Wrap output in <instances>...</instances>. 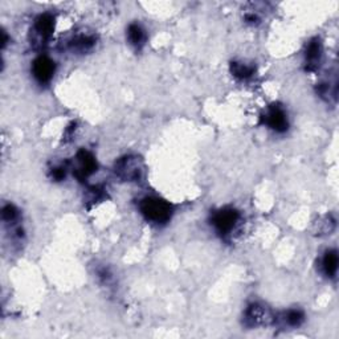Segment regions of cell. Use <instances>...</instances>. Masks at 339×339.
I'll return each instance as SVG.
<instances>
[{"label": "cell", "instance_id": "277c9868", "mask_svg": "<svg viewBox=\"0 0 339 339\" xmlns=\"http://www.w3.org/2000/svg\"><path fill=\"white\" fill-rule=\"evenodd\" d=\"M265 122L268 124V126H271L273 130L278 131V133H282L287 129L286 114L282 109L277 108V106L271 108V110L268 111V114L265 115Z\"/></svg>", "mask_w": 339, "mask_h": 339}, {"label": "cell", "instance_id": "8fae6325", "mask_svg": "<svg viewBox=\"0 0 339 339\" xmlns=\"http://www.w3.org/2000/svg\"><path fill=\"white\" fill-rule=\"evenodd\" d=\"M286 321L290 326H298L303 321V314L301 311H297V310H292L287 313Z\"/></svg>", "mask_w": 339, "mask_h": 339}, {"label": "cell", "instance_id": "5b68a950", "mask_svg": "<svg viewBox=\"0 0 339 339\" xmlns=\"http://www.w3.org/2000/svg\"><path fill=\"white\" fill-rule=\"evenodd\" d=\"M53 27H55V19H53L52 15L44 13V15H40L37 17L36 31L42 37H48L53 32Z\"/></svg>", "mask_w": 339, "mask_h": 339}, {"label": "cell", "instance_id": "3957f363", "mask_svg": "<svg viewBox=\"0 0 339 339\" xmlns=\"http://www.w3.org/2000/svg\"><path fill=\"white\" fill-rule=\"evenodd\" d=\"M32 70L35 79L41 84H45L52 79L53 73H55V62L45 57V56H41V57L35 60Z\"/></svg>", "mask_w": 339, "mask_h": 339}, {"label": "cell", "instance_id": "9c48e42d", "mask_svg": "<svg viewBox=\"0 0 339 339\" xmlns=\"http://www.w3.org/2000/svg\"><path fill=\"white\" fill-rule=\"evenodd\" d=\"M127 35H129V40L131 41V44L135 46L140 45L144 40L143 31H142V28H140L138 24H131V26L129 27Z\"/></svg>", "mask_w": 339, "mask_h": 339}, {"label": "cell", "instance_id": "ba28073f", "mask_svg": "<svg viewBox=\"0 0 339 339\" xmlns=\"http://www.w3.org/2000/svg\"><path fill=\"white\" fill-rule=\"evenodd\" d=\"M323 269L329 277H334V274L336 273V269H338V254L335 251L326 252L325 257H323Z\"/></svg>", "mask_w": 339, "mask_h": 339}, {"label": "cell", "instance_id": "52a82bcc", "mask_svg": "<svg viewBox=\"0 0 339 339\" xmlns=\"http://www.w3.org/2000/svg\"><path fill=\"white\" fill-rule=\"evenodd\" d=\"M321 59V44L320 41H311L306 49V62L309 69H313L317 66V62H320Z\"/></svg>", "mask_w": 339, "mask_h": 339}, {"label": "cell", "instance_id": "30bf717a", "mask_svg": "<svg viewBox=\"0 0 339 339\" xmlns=\"http://www.w3.org/2000/svg\"><path fill=\"white\" fill-rule=\"evenodd\" d=\"M232 72L236 77H240V79H247L249 76L253 73V68L251 66H247L244 64H237V62H233L232 64Z\"/></svg>", "mask_w": 339, "mask_h": 339}, {"label": "cell", "instance_id": "8992f818", "mask_svg": "<svg viewBox=\"0 0 339 339\" xmlns=\"http://www.w3.org/2000/svg\"><path fill=\"white\" fill-rule=\"evenodd\" d=\"M80 160V164H81V170H80V174L82 176H86L89 174H91L97 168V163H95L94 158L91 157L90 154L86 153V151H80L79 155H77Z\"/></svg>", "mask_w": 339, "mask_h": 339}, {"label": "cell", "instance_id": "4fadbf2b", "mask_svg": "<svg viewBox=\"0 0 339 339\" xmlns=\"http://www.w3.org/2000/svg\"><path fill=\"white\" fill-rule=\"evenodd\" d=\"M64 176H65V171H64L62 168H56L55 171H53V178H55V179L60 180V179H62Z\"/></svg>", "mask_w": 339, "mask_h": 339}, {"label": "cell", "instance_id": "7c38bea8", "mask_svg": "<svg viewBox=\"0 0 339 339\" xmlns=\"http://www.w3.org/2000/svg\"><path fill=\"white\" fill-rule=\"evenodd\" d=\"M2 215H3L4 220H7V222H12V220H15V219H16L17 212H16V209H15V207L11 206V204H8V206H6L3 208Z\"/></svg>", "mask_w": 339, "mask_h": 339}, {"label": "cell", "instance_id": "6da1fadb", "mask_svg": "<svg viewBox=\"0 0 339 339\" xmlns=\"http://www.w3.org/2000/svg\"><path fill=\"white\" fill-rule=\"evenodd\" d=\"M140 211L147 220L154 223H164L171 216V206L158 198H146L140 202Z\"/></svg>", "mask_w": 339, "mask_h": 339}, {"label": "cell", "instance_id": "7a4b0ae2", "mask_svg": "<svg viewBox=\"0 0 339 339\" xmlns=\"http://www.w3.org/2000/svg\"><path fill=\"white\" fill-rule=\"evenodd\" d=\"M238 220V212L232 208H225L219 211L215 216H213V225L217 229L219 233L222 235H227L233 229L235 224Z\"/></svg>", "mask_w": 339, "mask_h": 339}]
</instances>
